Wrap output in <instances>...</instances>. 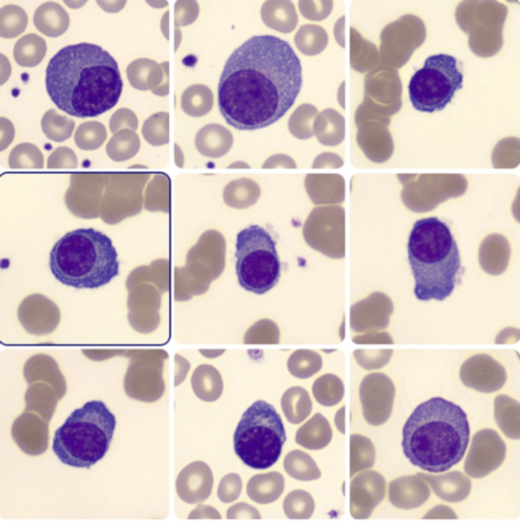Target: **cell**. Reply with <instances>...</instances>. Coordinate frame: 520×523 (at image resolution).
<instances>
[{"label": "cell", "instance_id": "6da1fadb", "mask_svg": "<svg viewBox=\"0 0 520 523\" xmlns=\"http://www.w3.org/2000/svg\"><path fill=\"white\" fill-rule=\"evenodd\" d=\"M302 84L300 60L290 45L275 36H254L225 64L218 86L219 109L237 129L265 128L291 108Z\"/></svg>", "mask_w": 520, "mask_h": 523}, {"label": "cell", "instance_id": "7a4b0ae2", "mask_svg": "<svg viewBox=\"0 0 520 523\" xmlns=\"http://www.w3.org/2000/svg\"><path fill=\"white\" fill-rule=\"evenodd\" d=\"M45 81L57 107L80 118L110 110L123 88L116 61L100 46L86 42L60 49L49 61Z\"/></svg>", "mask_w": 520, "mask_h": 523}, {"label": "cell", "instance_id": "3957f363", "mask_svg": "<svg viewBox=\"0 0 520 523\" xmlns=\"http://www.w3.org/2000/svg\"><path fill=\"white\" fill-rule=\"evenodd\" d=\"M469 435L467 415L462 408L442 397H433L418 405L408 417L401 445L413 465L438 473L461 460Z\"/></svg>", "mask_w": 520, "mask_h": 523}, {"label": "cell", "instance_id": "277c9868", "mask_svg": "<svg viewBox=\"0 0 520 523\" xmlns=\"http://www.w3.org/2000/svg\"><path fill=\"white\" fill-rule=\"evenodd\" d=\"M408 259L420 301H443L463 272L459 249L450 227L436 217L417 220L407 244Z\"/></svg>", "mask_w": 520, "mask_h": 523}, {"label": "cell", "instance_id": "5b68a950", "mask_svg": "<svg viewBox=\"0 0 520 523\" xmlns=\"http://www.w3.org/2000/svg\"><path fill=\"white\" fill-rule=\"evenodd\" d=\"M118 254L112 240L92 227L67 232L53 247L49 268L61 283L96 289L119 274Z\"/></svg>", "mask_w": 520, "mask_h": 523}, {"label": "cell", "instance_id": "8992f818", "mask_svg": "<svg viewBox=\"0 0 520 523\" xmlns=\"http://www.w3.org/2000/svg\"><path fill=\"white\" fill-rule=\"evenodd\" d=\"M116 424L115 416L103 401H88L55 432L53 450L64 464L89 468L106 455Z\"/></svg>", "mask_w": 520, "mask_h": 523}, {"label": "cell", "instance_id": "52a82bcc", "mask_svg": "<svg viewBox=\"0 0 520 523\" xmlns=\"http://www.w3.org/2000/svg\"><path fill=\"white\" fill-rule=\"evenodd\" d=\"M286 440L280 415L272 405L259 400L242 414L234 434V448L245 465L264 469L277 461Z\"/></svg>", "mask_w": 520, "mask_h": 523}, {"label": "cell", "instance_id": "ba28073f", "mask_svg": "<svg viewBox=\"0 0 520 523\" xmlns=\"http://www.w3.org/2000/svg\"><path fill=\"white\" fill-rule=\"evenodd\" d=\"M276 242L257 225H252L237 234L235 256L239 285L256 294L266 293L278 283L281 262Z\"/></svg>", "mask_w": 520, "mask_h": 523}, {"label": "cell", "instance_id": "9c48e42d", "mask_svg": "<svg viewBox=\"0 0 520 523\" xmlns=\"http://www.w3.org/2000/svg\"><path fill=\"white\" fill-rule=\"evenodd\" d=\"M226 251V241L220 232H205L188 251L185 266L175 269V300L187 301L205 293L224 270Z\"/></svg>", "mask_w": 520, "mask_h": 523}, {"label": "cell", "instance_id": "30bf717a", "mask_svg": "<svg viewBox=\"0 0 520 523\" xmlns=\"http://www.w3.org/2000/svg\"><path fill=\"white\" fill-rule=\"evenodd\" d=\"M463 79L454 57L442 53L428 57L408 84L413 107L430 113L443 110L462 88Z\"/></svg>", "mask_w": 520, "mask_h": 523}, {"label": "cell", "instance_id": "8fae6325", "mask_svg": "<svg viewBox=\"0 0 520 523\" xmlns=\"http://www.w3.org/2000/svg\"><path fill=\"white\" fill-rule=\"evenodd\" d=\"M151 172L144 171L108 173L101 203L103 219L116 224L139 213L144 203L143 191Z\"/></svg>", "mask_w": 520, "mask_h": 523}, {"label": "cell", "instance_id": "7c38bea8", "mask_svg": "<svg viewBox=\"0 0 520 523\" xmlns=\"http://www.w3.org/2000/svg\"><path fill=\"white\" fill-rule=\"evenodd\" d=\"M126 356L130 358L124 379V388L131 398L151 402L163 394L164 364L168 355L161 349L130 350Z\"/></svg>", "mask_w": 520, "mask_h": 523}, {"label": "cell", "instance_id": "4fadbf2b", "mask_svg": "<svg viewBox=\"0 0 520 523\" xmlns=\"http://www.w3.org/2000/svg\"><path fill=\"white\" fill-rule=\"evenodd\" d=\"M395 390L391 379L381 372L366 375L361 381L359 395L363 416L371 425H380L389 418Z\"/></svg>", "mask_w": 520, "mask_h": 523}, {"label": "cell", "instance_id": "5bb4252c", "mask_svg": "<svg viewBox=\"0 0 520 523\" xmlns=\"http://www.w3.org/2000/svg\"><path fill=\"white\" fill-rule=\"evenodd\" d=\"M128 290V318L130 325L141 333L153 331L160 321L161 293L154 284L148 282L134 285Z\"/></svg>", "mask_w": 520, "mask_h": 523}, {"label": "cell", "instance_id": "9a60e30c", "mask_svg": "<svg viewBox=\"0 0 520 523\" xmlns=\"http://www.w3.org/2000/svg\"><path fill=\"white\" fill-rule=\"evenodd\" d=\"M386 492L384 477L378 472L367 470L358 474L351 481L350 512L355 519H367L375 508L383 500Z\"/></svg>", "mask_w": 520, "mask_h": 523}, {"label": "cell", "instance_id": "2e32d148", "mask_svg": "<svg viewBox=\"0 0 520 523\" xmlns=\"http://www.w3.org/2000/svg\"><path fill=\"white\" fill-rule=\"evenodd\" d=\"M213 477L210 467L201 461L192 462L179 473L176 481L180 498L190 504L203 502L210 496Z\"/></svg>", "mask_w": 520, "mask_h": 523}, {"label": "cell", "instance_id": "e0dca14e", "mask_svg": "<svg viewBox=\"0 0 520 523\" xmlns=\"http://www.w3.org/2000/svg\"><path fill=\"white\" fill-rule=\"evenodd\" d=\"M393 310L388 300H368L359 302L351 308L350 328L361 333L379 331L387 327Z\"/></svg>", "mask_w": 520, "mask_h": 523}, {"label": "cell", "instance_id": "ac0fdd59", "mask_svg": "<svg viewBox=\"0 0 520 523\" xmlns=\"http://www.w3.org/2000/svg\"><path fill=\"white\" fill-rule=\"evenodd\" d=\"M357 126V142L368 158L381 163L390 158L393 144L386 125L377 121H367Z\"/></svg>", "mask_w": 520, "mask_h": 523}, {"label": "cell", "instance_id": "d6986e66", "mask_svg": "<svg viewBox=\"0 0 520 523\" xmlns=\"http://www.w3.org/2000/svg\"><path fill=\"white\" fill-rule=\"evenodd\" d=\"M108 173H81L71 176L70 185L66 195L68 207L80 204L99 206L101 203Z\"/></svg>", "mask_w": 520, "mask_h": 523}, {"label": "cell", "instance_id": "ffe728a7", "mask_svg": "<svg viewBox=\"0 0 520 523\" xmlns=\"http://www.w3.org/2000/svg\"><path fill=\"white\" fill-rule=\"evenodd\" d=\"M305 187L314 204L340 203L344 199V181L336 174H309Z\"/></svg>", "mask_w": 520, "mask_h": 523}, {"label": "cell", "instance_id": "44dd1931", "mask_svg": "<svg viewBox=\"0 0 520 523\" xmlns=\"http://www.w3.org/2000/svg\"><path fill=\"white\" fill-rule=\"evenodd\" d=\"M233 142L230 131L217 124L205 126L198 131L195 138L198 151L211 158H218L225 155L231 149Z\"/></svg>", "mask_w": 520, "mask_h": 523}, {"label": "cell", "instance_id": "7402d4cb", "mask_svg": "<svg viewBox=\"0 0 520 523\" xmlns=\"http://www.w3.org/2000/svg\"><path fill=\"white\" fill-rule=\"evenodd\" d=\"M261 16L268 27L281 33L292 32L298 22L293 4L290 1H267L262 5Z\"/></svg>", "mask_w": 520, "mask_h": 523}, {"label": "cell", "instance_id": "603a6c76", "mask_svg": "<svg viewBox=\"0 0 520 523\" xmlns=\"http://www.w3.org/2000/svg\"><path fill=\"white\" fill-rule=\"evenodd\" d=\"M33 21L36 28L45 35L56 37L67 30L69 17L65 9L58 3L47 2L36 10Z\"/></svg>", "mask_w": 520, "mask_h": 523}, {"label": "cell", "instance_id": "cb8c5ba5", "mask_svg": "<svg viewBox=\"0 0 520 523\" xmlns=\"http://www.w3.org/2000/svg\"><path fill=\"white\" fill-rule=\"evenodd\" d=\"M284 488V479L276 471L259 474L252 477L248 482L246 492L254 502L266 504L277 500Z\"/></svg>", "mask_w": 520, "mask_h": 523}, {"label": "cell", "instance_id": "d4e9b609", "mask_svg": "<svg viewBox=\"0 0 520 523\" xmlns=\"http://www.w3.org/2000/svg\"><path fill=\"white\" fill-rule=\"evenodd\" d=\"M332 431L327 419L321 414H315L297 431L295 441L311 450L324 448L331 441Z\"/></svg>", "mask_w": 520, "mask_h": 523}, {"label": "cell", "instance_id": "484cf974", "mask_svg": "<svg viewBox=\"0 0 520 523\" xmlns=\"http://www.w3.org/2000/svg\"><path fill=\"white\" fill-rule=\"evenodd\" d=\"M191 384L195 395L207 402L216 400L223 391V381L220 373L209 364H201L196 368L192 374Z\"/></svg>", "mask_w": 520, "mask_h": 523}, {"label": "cell", "instance_id": "4316f807", "mask_svg": "<svg viewBox=\"0 0 520 523\" xmlns=\"http://www.w3.org/2000/svg\"><path fill=\"white\" fill-rule=\"evenodd\" d=\"M169 262L166 259L153 261L149 266L138 267L127 278V289L143 282L154 284L162 294L169 290Z\"/></svg>", "mask_w": 520, "mask_h": 523}, {"label": "cell", "instance_id": "83f0119b", "mask_svg": "<svg viewBox=\"0 0 520 523\" xmlns=\"http://www.w3.org/2000/svg\"><path fill=\"white\" fill-rule=\"evenodd\" d=\"M313 131L319 141L326 146H335L344 138L345 125L342 116L336 111L328 109L316 116Z\"/></svg>", "mask_w": 520, "mask_h": 523}, {"label": "cell", "instance_id": "f1b7e54d", "mask_svg": "<svg viewBox=\"0 0 520 523\" xmlns=\"http://www.w3.org/2000/svg\"><path fill=\"white\" fill-rule=\"evenodd\" d=\"M418 476H404L396 479L389 486V500L395 507L411 509L421 504Z\"/></svg>", "mask_w": 520, "mask_h": 523}, {"label": "cell", "instance_id": "f546056e", "mask_svg": "<svg viewBox=\"0 0 520 523\" xmlns=\"http://www.w3.org/2000/svg\"><path fill=\"white\" fill-rule=\"evenodd\" d=\"M281 405L287 420L295 424L306 419L312 409V402L308 392L299 386L291 387L284 393Z\"/></svg>", "mask_w": 520, "mask_h": 523}, {"label": "cell", "instance_id": "4dcf8cb0", "mask_svg": "<svg viewBox=\"0 0 520 523\" xmlns=\"http://www.w3.org/2000/svg\"><path fill=\"white\" fill-rule=\"evenodd\" d=\"M260 194L259 185L253 180L241 178L230 182L223 192L226 204L231 207L246 208L255 204Z\"/></svg>", "mask_w": 520, "mask_h": 523}, {"label": "cell", "instance_id": "1f68e13d", "mask_svg": "<svg viewBox=\"0 0 520 523\" xmlns=\"http://www.w3.org/2000/svg\"><path fill=\"white\" fill-rule=\"evenodd\" d=\"M47 46L45 41L34 33L26 34L16 42L13 56L18 64L24 67H34L42 60Z\"/></svg>", "mask_w": 520, "mask_h": 523}, {"label": "cell", "instance_id": "d6a6232c", "mask_svg": "<svg viewBox=\"0 0 520 523\" xmlns=\"http://www.w3.org/2000/svg\"><path fill=\"white\" fill-rule=\"evenodd\" d=\"M144 206L151 211L169 212L170 204V180L165 174L155 175L144 193Z\"/></svg>", "mask_w": 520, "mask_h": 523}, {"label": "cell", "instance_id": "836d02e7", "mask_svg": "<svg viewBox=\"0 0 520 523\" xmlns=\"http://www.w3.org/2000/svg\"><path fill=\"white\" fill-rule=\"evenodd\" d=\"M140 141L133 130H120L114 134L106 146L108 156L113 161L121 162L134 157L139 151Z\"/></svg>", "mask_w": 520, "mask_h": 523}, {"label": "cell", "instance_id": "e575fe53", "mask_svg": "<svg viewBox=\"0 0 520 523\" xmlns=\"http://www.w3.org/2000/svg\"><path fill=\"white\" fill-rule=\"evenodd\" d=\"M213 104V93L207 86L195 84L188 87L181 98V107L188 115L200 117L208 113Z\"/></svg>", "mask_w": 520, "mask_h": 523}, {"label": "cell", "instance_id": "d590c367", "mask_svg": "<svg viewBox=\"0 0 520 523\" xmlns=\"http://www.w3.org/2000/svg\"><path fill=\"white\" fill-rule=\"evenodd\" d=\"M283 466L290 477L298 480H315L321 476V472L312 457L300 450L288 453L284 458Z\"/></svg>", "mask_w": 520, "mask_h": 523}, {"label": "cell", "instance_id": "8d00e7d4", "mask_svg": "<svg viewBox=\"0 0 520 523\" xmlns=\"http://www.w3.org/2000/svg\"><path fill=\"white\" fill-rule=\"evenodd\" d=\"M312 390L315 400L326 407H332L338 403L344 393V385L341 379L331 373L318 377L313 383Z\"/></svg>", "mask_w": 520, "mask_h": 523}, {"label": "cell", "instance_id": "74e56055", "mask_svg": "<svg viewBox=\"0 0 520 523\" xmlns=\"http://www.w3.org/2000/svg\"><path fill=\"white\" fill-rule=\"evenodd\" d=\"M287 365L292 375L305 379L309 378L320 370L323 360L321 355L316 351L299 349L289 356Z\"/></svg>", "mask_w": 520, "mask_h": 523}, {"label": "cell", "instance_id": "f35d334b", "mask_svg": "<svg viewBox=\"0 0 520 523\" xmlns=\"http://www.w3.org/2000/svg\"><path fill=\"white\" fill-rule=\"evenodd\" d=\"M376 451L367 438L358 434L350 436V477L357 472L372 467L375 463Z\"/></svg>", "mask_w": 520, "mask_h": 523}, {"label": "cell", "instance_id": "ab89813d", "mask_svg": "<svg viewBox=\"0 0 520 523\" xmlns=\"http://www.w3.org/2000/svg\"><path fill=\"white\" fill-rule=\"evenodd\" d=\"M75 127V121L59 114L54 109L47 111L41 120V128L46 137L56 142L69 138Z\"/></svg>", "mask_w": 520, "mask_h": 523}, {"label": "cell", "instance_id": "60d3db41", "mask_svg": "<svg viewBox=\"0 0 520 523\" xmlns=\"http://www.w3.org/2000/svg\"><path fill=\"white\" fill-rule=\"evenodd\" d=\"M1 36L12 38L21 34L26 29L28 18L20 7L10 4L1 8Z\"/></svg>", "mask_w": 520, "mask_h": 523}, {"label": "cell", "instance_id": "b9f144b4", "mask_svg": "<svg viewBox=\"0 0 520 523\" xmlns=\"http://www.w3.org/2000/svg\"><path fill=\"white\" fill-rule=\"evenodd\" d=\"M106 138L105 127L97 121H89L81 124L77 129L74 136L77 146L86 151L97 149L102 146Z\"/></svg>", "mask_w": 520, "mask_h": 523}, {"label": "cell", "instance_id": "7bdbcfd3", "mask_svg": "<svg viewBox=\"0 0 520 523\" xmlns=\"http://www.w3.org/2000/svg\"><path fill=\"white\" fill-rule=\"evenodd\" d=\"M318 111L312 105L299 106L291 114L288 128L291 133L300 139H306L314 134L313 124Z\"/></svg>", "mask_w": 520, "mask_h": 523}, {"label": "cell", "instance_id": "ee69618b", "mask_svg": "<svg viewBox=\"0 0 520 523\" xmlns=\"http://www.w3.org/2000/svg\"><path fill=\"white\" fill-rule=\"evenodd\" d=\"M283 509L290 519H308L312 515L315 504L312 496L302 490L290 492L285 498Z\"/></svg>", "mask_w": 520, "mask_h": 523}, {"label": "cell", "instance_id": "f6af8a7d", "mask_svg": "<svg viewBox=\"0 0 520 523\" xmlns=\"http://www.w3.org/2000/svg\"><path fill=\"white\" fill-rule=\"evenodd\" d=\"M142 133L150 144L162 146L169 142V114L164 112L155 113L143 123Z\"/></svg>", "mask_w": 520, "mask_h": 523}, {"label": "cell", "instance_id": "bcb514c9", "mask_svg": "<svg viewBox=\"0 0 520 523\" xmlns=\"http://www.w3.org/2000/svg\"><path fill=\"white\" fill-rule=\"evenodd\" d=\"M9 164L12 169H42L43 156L34 145L24 142L18 145L11 152Z\"/></svg>", "mask_w": 520, "mask_h": 523}, {"label": "cell", "instance_id": "7dc6e473", "mask_svg": "<svg viewBox=\"0 0 520 523\" xmlns=\"http://www.w3.org/2000/svg\"><path fill=\"white\" fill-rule=\"evenodd\" d=\"M280 330L273 321L262 319L256 322L246 331L243 343L249 344H277Z\"/></svg>", "mask_w": 520, "mask_h": 523}, {"label": "cell", "instance_id": "c3c4849f", "mask_svg": "<svg viewBox=\"0 0 520 523\" xmlns=\"http://www.w3.org/2000/svg\"><path fill=\"white\" fill-rule=\"evenodd\" d=\"M320 27L314 25L301 26L294 36V43L299 50L307 55L320 52L324 44V32Z\"/></svg>", "mask_w": 520, "mask_h": 523}, {"label": "cell", "instance_id": "681fc988", "mask_svg": "<svg viewBox=\"0 0 520 523\" xmlns=\"http://www.w3.org/2000/svg\"><path fill=\"white\" fill-rule=\"evenodd\" d=\"M392 349L366 350L357 349L353 351V355L357 363L366 370L379 369L389 361Z\"/></svg>", "mask_w": 520, "mask_h": 523}, {"label": "cell", "instance_id": "f907efd6", "mask_svg": "<svg viewBox=\"0 0 520 523\" xmlns=\"http://www.w3.org/2000/svg\"><path fill=\"white\" fill-rule=\"evenodd\" d=\"M242 483L240 476L235 473H230L221 480L218 490L219 499L225 503H229L237 500L242 490Z\"/></svg>", "mask_w": 520, "mask_h": 523}, {"label": "cell", "instance_id": "816d5d0a", "mask_svg": "<svg viewBox=\"0 0 520 523\" xmlns=\"http://www.w3.org/2000/svg\"><path fill=\"white\" fill-rule=\"evenodd\" d=\"M138 120L136 114L128 108H120L115 112L110 118L109 128L112 133L124 129L136 130Z\"/></svg>", "mask_w": 520, "mask_h": 523}, {"label": "cell", "instance_id": "f5cc1de1", "mask_svg": "<svg viewBox=\"0 0 520 523\" xmlns=\"http://www.w3.org/2000/svg\"><path fill=\"white\" fill-rule=\"evenodd\" d=\"M47 165L48 169H73L77 165V158L70 148L60 147L49 156Z\"/></svg>", "mask_w": 520, "mask_h": 523}, {"label": "cell", "instance_id": "db71d44e", "mask_svg": "<svg viewBox=\"0 0 520 523\" xmlns=\"http://www.w3.org/2000/svg\"><path fill=\"white\" fill-rule=\"evenodd\" d=\"M227 517L228 519L261 518L259 512L255 508L243 502L238 503L231 506L227 511Z\"/></svg>", "mask_w": 520, "mask_h": 523}, {"label": "cell", "instance_id": "11a10c76", "mask_svg": "<svg viewBox=\"0 0 520 523\" xmlns=\"http://www.w3.org/2000/svg\"><path fill=\"white\" fill-rule=\"evenodd\" d=\"M352 341L357 344H392L393 341L386 331L370 332L354 336Z\"/></svg>", "mask_w": 520, "mask_h": 523}, {"label": "cell", "instance_id": "9f6ffc18", "mask_svg": "<svg viewBox=\"0 0 520 523\" xmlns=\"http://www.w3.org/2000/svg\"><path fill=\"white\" fill-rule=\"evenodd\" d=\"M196 508L199 512V515L202 518H211L220 519L221 517L219 512L214 508L206 505H200Z\"/></svg>", "mask_w": 520, "mask_h": 523}, {"label": "cell", "instance_id": "6f0895ef", "mask_svg": "<svg viewBox=\"0 0 520 523\" xmlns=\"http://www.w3.org/2000/svg\"><path fill=\"white\" fill-rule=\"evenodd\" d=\"M335 424L338 430L343 434L344 432V406H343L336 413L335 418Z\"/></svg>", "mask_w": 520, "mask_h": 523}, {"label": "cell", "instance_id": "680465c9", "mask_svg": "<svg viewBox=\"0 0 520 523\" xmlns=\"http://www.w3.org/2000/svg\"><path fill=\"white\" fill-rule=\"evenodd\" d=\"M175 158L176 163L178 166H182L183 163V156L180 148L175 145Z\"/></svg>", "mask_w": 520, "mask_h": 523}, {"label": "cell", "instance_id": "91938a15", "mask_svg": "<svg viewBox=\"0 0 520 523\" xmlns=\"http://www.w3.org/2000/svg\"><path fill=\"white\" fill-rule=\"evenodd\" d=\"M322 350L326 353H330L336 351V350L335 349H324Z\"/></svg>", "mask_w": 520, "mask_h": 523}]
</instances>
